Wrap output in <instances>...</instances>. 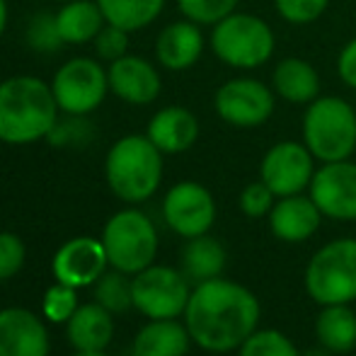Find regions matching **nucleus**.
I'll use <instances>...</instances> for the list:
<instances>
[{
  "label": "nucleus",
  "mask_w": 356,
  "mask_h": 356,
  "mask_svg": "<svg viewBox=\"0 0 356 356\" xmlns=\"http://www.w3.org/2000/svg\"><path fill=\"white\" fill-rule=\"evenodd\" d=\"M107 24L122 27L127 32H138L158 19L165 0H97Z\"/></svg>",
  "instance_id": "26"
},
{
  "label": "nucleus",
  "mask_w": 356,
  "mask_h": 356,
  "mask_svg": "<svg viewBox=\"0 0 356 356\" xmlns=\"http://www.w3.org/2000/svg\"><path fill=\"white\" fill-rule=\"evenodd\" d=\"M27 39L39 51H54V49H58L63 44L54 15H37V17L32 19V24H29Z\"/></svg>",
  "instance_id": "34"
},
{
  "label": "nucleus",
  "mask_w": 356,
  "mask_h": 356,
  "mask_svg": "<svg viewBox=\"0 0 356 356\" xmlns=\"http://www.w3.org/2000/svg\"><path fill=\"white\" fill-rule=\"evenodd\" d=\"M272 90L289 104H305L320 97V73L305 58L286 56L272 73Z\"/></svg>",
  "instance_id": "21"
},
{
  "label": "nucleus",
  "mask_w": 356,
  "mask_h": 356,
  "mask_svg": "<svg viewBox=\"0 0 356 356\" xmlns=\"http://www.w3.org/2000/svg\"><path fill=\"white\" fill-rule=\"evenodd\" d=\"M315 175V158L305 143L279 141L264 153L259 163V179L277 197L303 194L310 187Z\"/></svg>",
  "instance_id": "11"
},
{
  "label": "nucleus",
  "mask_w": 356,
  "mask_h": 356,
  "mask_svg": "<svg viewBox=\"0 0 356 356\" xmlns=\"http://www.w3.org/2000/svg\"><path fill=\"white\" fill-rule=\"evenodd\" d=\"M238 3L240 0H177V8L184 15V19H192L199 27L202 24L213 27L216 22L235 13Z\"/></svg>",
  "instance_id": "29"
},
{
  "label": "nucleus",
  "mask_w": 356,
  "mask_h": 356,
  "mask_svg": "<svg viewBox=\"0 0 356 356\" xmlns=\"http://www.w3.org/2000/svg\"><path fill=\"white\" fill-rule=\"evenodd\" d=\"M0 356H49V332L42 320L24 308L3 310Z\"/></svg>",
  "instance_id": "16"
},
{
  "label": "nucleus",
  "mask_w": 356,
  "mask_h": 356,
  "mask_svg": "<svg viewBox=\"0 0 356 356\" xmlns=\"http://www.w3.org/2000/svg\"><path fill=\"white\" fill-rule=\"evenodd\" d=\"M5 24H8V3L0 0V34L5 32Z\"/></svg>",
  "instance_id": "38"
},
{
  "label": "nucleus",
  "mask_w": 356,
  "mask_h": 356,
  "mask_svg": "<svg viewBox=\"0 0 356 356\" xmlns=\"http://www.w3.org/2000/svg\"><path fill=\"white\" fill-rule=\"evenodd\" d=\"M163 216L175 233L192 240L211 230L216 220V202L204 184L179 182L165 194Z\"/></svg>",
  "instance_id": "12"
},
{
  "label": "nucleus",
  "mask_w": 356,
  "mask_h": 356,
  "mask_svg": "<svg viewBox=\"0 0 356 356\" xmlns=\"http://www.w3.org/2000/svg\"><path fill=\"white\" fill-rule=\"evenodd\" d=\"M109 264L107 250L102 240L95 238H73L66 245H61L54 254V277L58 284L73 286H90L104 274V267Z\"/></svg>",
  "instance_id": "14"
},
{
  "label": "nucleus",
  "mask_w": 356,
  "mask_h": 356,
  "mask_svg": "<svg viewBox=\"0 0 356 356\" xmlns=\"http://www.w3.org/2000/svg\"><path fill=\"white\" fill-rule=\"evenodd\" d=\"M238 356H300V352L279 330H254L238 349Z\"/></svg>",
  "instance_id": "28"
},
{
  "label": "nucleus",
  "mask_w": 356,
  "mask_h": 356,
  "mask_svg": "<svg viewBox=\"0 0 356 356\" xmlns=\"http://www.w3.org/2000/svg\"><path fill=\"white\" fill-rule=\"evenodd\" d=\"M95 298L99 305L109 310V313H124L134 305L131 293V279H127L124 272H109L97 279V289H95Z\"/></svg>",
  "instance_id": "27"
},
{
  "label": "nucleus",
  "mask_w": 356,
  "mask_h": 356,
  "mask_svg": "<svg viewBox=\"0 0 356 356\" xmlns=\"http://www.w3.org/2000/svg\"><path fill=\"white\" fill-rule=\"evenodd\" d=\"M189 334L187 325L170 320H153L134 339V356H184L189 352Z\"/></svg>",
  "instance_id": "22"
},
{
  "label": "nucleus",
  "mask_w": 356,
  "mask_h": 356,
  "mask_svg": "<svg viewBox=\"0 0 356 356\" xmlns=\"http://www.w3.org/2000/svg\"><path fill=\"white\" fill-rule=\"evenodd\" d=\"M75 308H78V296H75L73 286L56 284L44 296V315L54 323H68Z\"/></svg>",
  "instance_id": "31"
},
{
  "label": "nucleus",
  "mask_w": 356,
  "mask_h": 356,
  "mask_svg": "<svg viewBox=\"0 0 356 356\" xmlns=\"http://www.w3.org/2000/svg\"><path fill=\"white\" fill-rule=\"evenodd\" d=\"M73 356H107V354H104V352H78Z\"/></svg>",
  "instance_id": "39"
},
{
  "label": "nucleus",
  "mask_w": 356,
  "mask_h": 356,
  "mask_svg": "<svg viewBox=\"0 0 356 356\" xmlns=\"http://www.w3.org/2000/svg\"><path fill=\"white\" fill-rule=\"evenodd\" d=\"M315 339L332 354H349L356 347V313L349 303L323 305L315 320Z\"/></svg>",
  "instance_id": "23"
},
{
  "label": "nucleus",
  "mask_w": 356,
  "mask_h": 356,
  "mask_svg": "<svg viewBox=\"0 0 356 356\" xmlns=\"http://www.w3.org/2000/svg\"><path fill=\"white\" fill-rule=\"evenodd\" d=\"M277 199H279L277 194L262 179H257V182H250L240 192V211L250 216V218H262V216H269L274 204H277Z\"/></svg>",
  "instance_id": "32"
},
{
  "label": "nucleus",
  "mask_w": 356,
  "mask_h": 356,
  "mask_svg": "<svg viewBox=\"0 0 356 356\" xmlns=\"http://www.w3.org/2000/svg\"><path fill=\"white\" fill-rule=\"evenodd\" d=\"M308 296L318 305L356 300V238H337L310 257L303 274Z\"/></svg>",
  "instance_id": "6"
},
{
  "label": "nucleus",
  "mask_w": 356,
  "mask_h": 356,
  "mask_svg": "<svg viewBox=\"0 0 356 356\" xmlns=\"http://www.w3.org/2000/svg\"><path fill=\"white\" fill-rule=\"evenodd\" d=\"M129 34L127 29L114 27V24H107L102 27V32L95 37V47H97V56L104 58V61H119L122 56H127L129 51Z\"/></svg>",
  "instance_id": "33"
},
{
  "label": "nucleus",
  "mask_w": 356,
  "mask_h": 356,
  "mask_svg": "<svg viewBox=\"0 0 356 356\" xmlns=\"http://www.w3.org/2000/svg\"><path fill=\"white\" fill-rule=\"evenodd\" d=\"M134 308L150 320H170L184 315L189 303L187 277L172 267L150 264L143 272L134 274L131 282Z\"/></svg>",
  "instance_id": "8"
},
{
  "label": "nucleus",
  "mask_w": 356,
  "mask_h": 356,
  "mask_svg": "<svg viewBox=\"0 0 356 356\" xmlns=\"http://www.w3.org/2000/svg\"><path fill=\"white\" fill-rule=\"evenodd\" d=\"M54 97L66 114H88L102 104L109 90L107 71L92 58H73L54 75Z\"/></svg>",
  "instance_id": "10"
},
{
  "label": "nucleus",
  "mask_w": 356,
  "mask_h": 356,
  "mask_svg": "<svg viewBox=\"0 0 356 356\" xmlns=\"http://www.w3.org/2000/svg\"><path fill=\"white\" fill-rule=\"evenodd\" d=\"M330 0H274L279 17L289 24H313L315 19L323 17V13L327 10Z\"/></svg>",
  "instance_id": "30"
},
{
  "label": "nucleus",
  "mask_w": 356,
  "mask_h": 356,
  "mask_svg": "<svg viewBox=\"0 0 356 356\" xmlns=\"http://www.w3.org/2000/svg\"><path fill=\"white\" fill-rule=\"evenodd\" d=\"M104 175L122 202H145L158 192L163 179V153L148 136H124L107 153Z\"/></svg>",
  "instance_id": "3"
},
{
  "label": "nucleus",
  "mask_w": 356,
  "mask_h": 356,
  "mask_svg": "<svg viewBox=\"0 0 356 356\" xmlns=\"http://www.w3.org/2000/svg\"><path fill=\"white\" fill-rule=\"evenodd\" d=\"M310 199L332 220H356V163L337 160L315 170Z\"/></svg>",
  "instance_id": "13"
},
{
  "label": "nucleus",
  "mask_w": 356,
  "mask_h": 356,
  "mask_svg": "<svg viewBox=\"0 0 356 356\" xmlns=\"http://www.w3.org/2000/svg\"><path fill=\"white\" fill-rule=\"evenodd\" d=\"M202 54L204 34L192 19L168 24L155 42V56H158L160 66L168 71H187L202 58Z\"/></svg>",
  "instance_id": "18"
},
{
  "label": "nucleus",
  "mask_w": 356,
  "mask_h": 356,
  "mask_svg": "<svg viewBox=\"0 0 356 356\" xmlns=\"http://www.w3.org/2000/svg\"><path fill=\"white\" fill-rule=\"evenodd\" d=\"M213 109L225 124L235 129H257L272 119L277 92L257 78H233L213 95Z\"/></svg>",
  "instance_id": "9"
},
{
  "label": "nucleus",
  "mask_w": 356,
  "mask_h": 356,
  "mask_svg": "<svg viewBox=\"0 0 356 356\" xmlns=\"http://www.w3.org/2000/svg\"><path fill=\"white\" fill-rule=\"evenodd\" d=\"M300 356H334V354L318 344V347H310V349H305V352H300Z\"/></svg>",
  "instance_id": "37"
},
{
  "label": "nucleus",
  "mask_w": 356,
  "mask_h": 356,
  "mask_svg": "<svg viewBox=\"0 0 356 356\" xmlns=\"http://www.w3.org/2000/svg\"><path fill=\"white\" fill-rule=\"evenodd\" d=\"M211 51L225 66L238 71H254L272 61L277 37L269 22L250 13H230L213 24Z\"/></svg>",
  "instance_id": "5"
},
{
  "label": "nucleus",
  "mask_w": 356,
  "mask_h": 356,
  "mask_svg": "<svg viewBox=\"0 0 356 356\" xmlns=\"http://www.w3.org/2000/svg\"><path fill=\"white\" fill-rule=\"evenodd\" d=\"M24 245L17 235L0 233V279H10L22 269Z\"/></svg>",
  "instance_id": "35"
},
{
  "label": "nucleus",
  "mask_w": 356,
  "mask_h": 356,
  "mask_svg": "<svg viewBox=\"0 0 356 356\" xmlns=\"http://www.w3.org/2000/svg\"><path fill=\"white\" fill-rule=\"evenodd\" d=\"M68 342L78 352H104L114 337L112 313L99 303L78 305L66 323Z\"/></svg>",
  "instance_id": "20"
},
{
  "label": "nucleus",
  "mask_w": 356,
  "mask_h": 356,
  "mask_svg": "<svg viewBox=\"0 0 356 356\" xmlns=\"http://www.w3.org/2000/svg\"><path fill=\"white\" fill-rule=\"evenodd\" d=\"M107 78L109 90L129 104H150L158 99L163 90V80L153 63L131 54L109 63Z\"/></svg>",
  "instance_id": "15"
},
{
  "label": "nucleus",
  "mask_w": 356,
  "mask_h": 356,
  "mask_svg": "<svg viewBox=\"0 0 356 356\" xmlns=\"http://www.w3.org/2000/svg\"><path fill=\"white\" fill-rule=\"evenodd\" d=\"M259 300L248 286L230 279H209L197 284L184 310L192 342L204 352L225 354L243 347L259 325Z\"/></svg>",
  "instance_id": "1"
},
{
  "label": "nucleus",
  "mask_w": 356,
  "mask_h": 356,
  "mask_svg": "<svg viewBox=\"0 0 356 356\" xmlns=\"http://www.w3.org/2000/svg\"><path fill=\"white\" fill-rule=\"evenodd\" d=\"M303 143L320 163L349 160L356 150V109L332 95L313 99L303 114Z\"/></svg>",
  "instance_id": "4"
},
{
  "label": "nucleus",
  "mask_w": 356,
  "mask_h": 356,
  "mask_svg": "<svg viewBox=\"0 0 356 356\" xmlns=\"http://www.w3.org/2000/svg\"><path fill=\"white\" fill-rule=\"evenodd\" d=\"M267 218L274 238L284 243H303L318 233L323 211L315 207L310 194L308 197L293 194V197H279Z\"/></svg>",
  "instance_id": "17"
},
{
  "label": "nucleus",
  "mask_w": 356,
  "mask_h": 356,
  "mask_svg": "<svg viewBox=\"0 0 356 356\" xmlns=\"http://www.w3.org/2000/svg\"><path fill=\"white\" fill-rule=\"evenodd\" d=\"M145 136L158 145L160 153H184L199 138V119L184 107H165L153 114Z\"/></svg>",
  "instance_id": "19"
},
{
  "label": "nucleus",
  "mask_w": 356,
  "mask_h": 356,
  "mask_svg": "<svg viewBox=\"0 0 356 356\" xmlns=\"http://www.w3.org/2000/svg\"><path fill=\"white\" fill-rule=\"evenodd\" d=\"M63 3H71V0H63Z\"/></svg>",
  "instance_id": "40"
},
{
  "label": "nucleus",
  "mask_w": 356,
  "mask_h": 356,
  "mask_svg": "<svg viewBox=\"0 0 356 356\" xmlns=\"http://www.w3.org/2000/svg\"><path fill=\"white\" fill-rule=\"evenodd\" d=\"M225 267V250L211 235H199L187 243L182 250V269L184 277L202 284L209 279L220 277Z\"/></svg>",
  "instance_id": "25"
},
{
  "label": "nucleus",
  "mask_w": 356,
  "mask_h": 356,
  "mask_svg": "<svg viewBox=\"0 0 356 356\" xmlns=\"http://www.w3.org/2000/svg\"><path fill=\"white\" fill-rule=\"evenodd\" d=\"M102 245L114 269L124 274H138L150 267L158 254V233L148 216L136 209H127L107 220Z\"/></svg>",
  "instance_id": "7"
},
{
  "label": "nucleus",
  "mask_w": 356,
  "mask_h": 356,
  "mask_svg": "<svg viewBox=\"0 0 356 356\" xmlns=\"http://www.w3.org/2000/svg\"><path fill=\"white\" fill-rule=\"evenodd\" d=\"M58 104L54 90L32 75H15L0 83V141L34 143L54 134Z\"/></svg>",
  "instance_id": "2"
},
{
  "label": "nucleus",
  "mask_w": 356,
  "mask_h": 356,
  "mask_svg": "<svg viewBox=\"0 0 356 356\" xmlns=\"http://www.w3.org/2000/svg\"><path fill=\"white\" fill-rule=\"evenodd\" d=\"M104 15L97 0H71L56 15V27L63 44H88L102 32Z\"/></svg>",
  "instance_id": "24"
},
{
  "label": "nucleus",
  "mask_w": 356,
  "mask_h": 356,
  "mask_svg": "<svg viewBox=\"0 0 356 356\" xmlns=\"http://www.w3.org/2000/svg\"><path fill=\"white\" fill-rule=\"evenodd\" d=\"M337 73L347 88L356 90V37L349 39L337 56Z\"/></svg>",
  "instance_id": "36"
}]
</instances>
